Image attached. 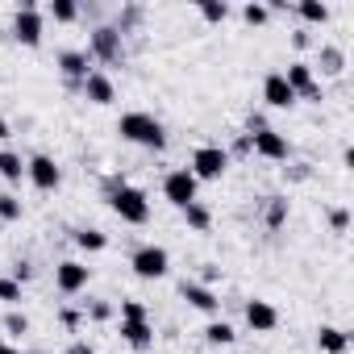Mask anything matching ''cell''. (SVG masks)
<instances>
[{"label": "cell", "instance_id": "7", "mask_svg": "<svg viewBox=\"0 0 354 354\" xmlns=\"http://www.w3.org/2000/svg\"><path fill=\"white\" fill-rule=\"evenodd\" d=\"M250 146H254V154H263V158H271V162H288V158H292V142H288L279 129H267V125H259V121H254Z\"/></svg>", "mask_w": 354, "mask_h": 354}, {"label": "cell", "instance_id": "30", "mask_svg": "<svg viewBox=\"0 0 354 354\" xmlns=\"http://www.w3.org/2000/svg\"><path fill=\"white\" fill-rule=\"evenodd\" d=\"M121 321H146V304L142 300H121Z\"/></svg>", "mask_w": 354, "mask_h": 354}, {"label": "cell", "instance_id": "10", "mask_svg": "<svg viewBox=\"0 0 354 354\" xmlns=\"http://www.w3.org/2000/svg\"><path fill=\"white\" fill-rule=\"evenodd\" d=\"M26 175H30V184H34L38 192H55V188L63 184V171H59V162H55L50 154L26 158Z\"/></svg>", "mask_w": 354, "mask_h": 354}, {"label": "cell", "instance_id": "29", "mask_svg": "<svg viewBox=\"0 0 354 354\" xmlns=\"http://www.w3.org/2000/svg\"><path fill=\"white\" fill-rule=\"evenodd\" d=\"M0 300H5L9 308H17V304H21V283H17L13 275H5V279H0Z\"/></svg>", "mask_w": 354, "mask_h": 354}, {"label": "cell", "instance_id": "21", "mask_svg": "<svg viewBox=\"0 0 354 354\" xmlns=\"http://www.w3.org/2000/svg\"><path fill=\"white\" fill-rule=\"evenodd\" d=\"M296 17L308 21V26H325V21H329V5H317V0H300V5H296Z\"/></svg>", "mask_w": 354, "mask_h": 354}, {"label": "cell", "instance_id": "15", "mask_svg": "<svg viewBox=\"0 0 354 354\" xmlns=\"http://www.w3.org/2000/svg\"><path fill=\"white\" fill-rule=\"evenodd\" d=\"M59 71H63L71 84H84V80H88V71H92L88 50H63V55H59Z\"/></svg>", "mask_w": 354, "mask_h": 354}, {"label": "cell", "instance_id": "5", "mask_svg": "<svg viewBox=\"0 0 354 354\" xmlns=\"http://www.w3.org/2000/svg\"><path fill=\"white\" fill-rule=\"evenodd\" d=\"M129 267H133V275L138 279H162L167 271H171V254L162 250V246H138L133 250V259H129Z\"/></svg>", "mask_w": 354, "mask_h": 354}, {"label": "cell", "instance_id": "28", "mask_svg": "<svg viewBox=\"0 0 354 354\" xmlns=\"http://www.w3.org/2000/svg\"><path fill=\"white\" fill-rule=\"evenodd\" d=\"M5 333L26 337V333H30V317H26V313H17V308H9V317H5Z\"/></svg>", "mask_w": 354, "mask_h": 354}, {"label": "cell", "instance_id": "16", "mask_svg": "<svg viewBox=\"0 0 354 354\" xmlns=\"http://www.w3.org/2000/svg\"><path fill=\"white\" fill-rule=\"evenodd\" d=\"M84 96H88L92 104H113L117 88H113V80H109L104 71H88V80H84Z\"/></svg>", "mask_w": 354, "mask_h": 354}, {"label": "cell", "instance_id": "35", "mask_svg": "<svg viewBox=\"0 0 354 354\" xmlns=\"http://www.w3.org/2000/svg\"><path fill=\"white\" fill-rule=\"evenodd\" d=\"M63 325H67V329H80V313L67 308V313H63Z\"/></svg>", "mask_w": 354, "mask_h": 354}, {"label": "cell", "instance_id": "38", "mask_svg": "<svg viewBox=\"0 0 354 354\" xmlns=\"http://www.w3.org/2000/svg\"><path fill=\"white\" fill-rule=\"evenodd\" d=\"M5 138H9V121H5V117H0V142H5Z\"/></svg>", "mask_w": 354, "mask_h": 354}, {"label": "cell", "instance_id": "39", "mask_svg": "<svg viewBox=\"0 0 354 354\" xmlns=\"http://www.w3.org/2000/svg\"><path fill=\"white\" fill-rule=\"evenodd\" d=\"M0 354H21V350H17V346H9V342H5V350H0Z\"/></svg>", "mask_w": 354, "mask_h": 354}, {"label": "cell", "instance_id": "8", "mask_svg": "<svg viewBox=\"0 0 354 354\" xmlns=\"http://www.w3.org/2000/svg\"><path fill=\"white\" fill-rule=\"evenodd\" d=\"M283 75V84L296 92V100L304 96V100H321V84H317V71L304 63V59H296V63H288V71H279Z\"/></svg>", "mask_w": 354, "mask_h": 354}, {"label": "cell", "instance_id": "9", "mask_svg": "<svg viewBox=\"0 0 354 354\" xmlns=\"http://www.w3.org/2000/svg\"><path fill=\"white\" fill-rule=\"evenodd\" d=\"M88 279H92V267L80 263V259H63V263L55 267V288H59L63 296H80V292L88 288Z\"/></svg>", "mask_w": 354, "mask_h": 354}, {"label": "cell", "instance_id": "40", "mask_svg": "<svg viewBox=\"0 0 354 354\" xmlns=\"http://www.w3.org/2000/svg\"><path fill=\"white\" fill-rule=\"evenodd\" d=\"M0 350H5V333H0Z\"/></svg>", "mask_w": 354, "mask_h": 354}, {"label": "cell", "instance_id": "27", "mask_svg": "<svg viewBox=\"0 0 354 354\" xmlns=\"http://www.w3.org/2000/svg\"><path fill=\"white\" fill-rule=\"evenodd\" d=\"M21 201L13 196V192H0V221H21Z\"/></svg>", "mask_w": 354, "mask_h": 354}, {"label": "cell", "instance_id": "25", "mask_svg": "<svg viewBox=\"0 0 354 354\" xmlns=\"http://www.w3.org/2000/svg\"><path fill=\"white\" fill-rule=\"evenodd\" d=\"M342 67H346V55L337 46H321V71L325 75H342Z\"/></svg>", "mask_w": 354, "mask_h": 354}, {"label": "cell", "instance_id": "36", "mask_svg": "<svg viewBox=\"0 0 354 354\" xmlns=\"http://www.w3.org/2000/svg\"><path fill=\"white\" fill-rule=\"evenodd\" d=\"M67 354H92V346H88V342H71Z\"/></svg>", "mask_w": 354, "mask_h": 354}, {"label": "cell", "instance_id": "13", "mask_svg": "<svg viewBox=\"0 0 354 354\" xmlns=\"http://www.w3.org/2000/svg\"><path fill=\"white\" fill-rule=\"evenodd\" d=\"M246 325H250L254 333H271V329L279 325L275 304H267V300H246Z\"/></svg>", "mask_w": 354, "mask_h": 354}, {"label": "cell", "instance_id": "34", "mask_svg": "<svg viewBox=\"0 0 354 354\" xmlns=\"http://www.w3.org/2000/svg\"><path fill=\"white\" fill-rule=\"evenodd\" d=\"M30 275H34V271H30V263H17V267H13V279H17V283H26Z\"/></svg>", "mask_w": 354, "mask_h": 354}, {"label": "cell", "instance_id": "32", "mask_svg": "<svg viewBox=\"0 0 354 354\" xmlns=\"http://www.w3.org/2000/svg\"><path fill=\"white\" fill-rule=\"evenodd\" d=\"M242 17H246L250 26H263V21L271 17V9H267V5H246V9H242Z\"/></svg>", "mask_w": 354, "mask_h": 354}, {"label": "cell", "instance_id": "14", "mask_svg": "<svg viewBox=\"0 0 354 354\" xmlns=\"http://www.w3.org/2000/svg\"><path fill=\"white\" fill-rule=\"evenodd\" d=\"M263 100H267L271 109H292V104H296V92L283 84V75H279V71H271V75L263 80Z\"/></svg>", "mask_w": 354, "mask_h": 354}, {"label": "cell", "instance_id": "19", "mask_svg": "<svg viewBox=\"0 0 354 354\" xmlns=\"http://www.w3.org/2000/svg\"><path fill=\"white\" fill-rule=\"evenodd\" d=\"M0 175H5L9 184H21L26 180V158L17 150H0Z\"/></svg>", "mask_w": 354, "mask_h": 354}, {"label": "cell", "instance_id": "6", "mask_svg": "<svg viewBox=\"0 0 354 354\" xmlns=\"http://www.w3.org/2000/svg\"><path fill=\"white\" fill-rule=\"evenodd\" d=\"M42 34H46V17L38 13L34 0H26V5L17 9V17H13V38H17L21 46H38Z\"/></svg>", "mask_w": 354, "mask_h": 354}, {"label": "cell", "instance_id": "12", "mask_svg": "<svg viewBox=\"0 0 354 354\" xmlns=\"http://www.w3.org/2000/svg\"><path fill=\"white\" fill-rule=\"evenodd\" d=\"M180 296L192 304V308H201V313H221V300H217V292L209 288V283H196V279H184L180 283Z\"/></svg>", "mask_w": 354, "mask_h": 354}, {"label": "cell", "instance_id": "20", "mask_svg": "<svg viewBox=\"0 0 354 354\" xmlns=\"http://www.w3.org/2000/svg\"><path fill=\"white\" fill-rule=\"evenodd\" d=\"M180 213H184V221H188L196 234H205V230L213 225V213H209V205H201V201H192V205H188V209H180Z\"/></svg>", "mask_w": 354, "mask_h": 354}, {"label": "cell", "instance_id": "4", "mask_svg": "<svg viewBox=\"0 0 354 354\" xmlns=\"http://www.w3.org/2000/svg\"><path fill=\"white\" fill-rule=\"evenodd\" d=\"M162 196H167L175 209H188V205L201 196L196 175H192L188 167H175V171H167V175H162Z\"/></svg>", "mask_w": 354, "mask_h": 354}, {"label": "cell", "instance_id": "1", "mask_svg": "<svg viewBox=\"0 0 354 354\" xmlns=\"http://www.w3.org/2000/svg\"><path fill=\"white\" fill-rule=\"evenodd\" d=\"M117 133H121L125 142H133V146H146V150H162V146H167V129H162V121H158L154 113H142V109L121 113Z\"/></svg>", "mask_w": 354, "mask_h": 354}, {"label": "cell", "instance_id": "2", "mask_svg": "<svg viewBox=\"0 0 354 354\" xmlns=\"http://www.w3.org/2000/svg\"><path fill=\"white\" fill-rule=\"evenodd\" d=\"M109 205H113V213H117L125 225H146V221H150V201H146V192L133 188V184H125V180L109 192Z\"/></svg>", "mask_w": 354, "mask_h": 354}, {"label": "cell", "instance_id": "22", "mask_svg": "<svg viewBox=\"0 0 354 354\" xmlns=\"http://www.w3.org/2000/svg\"><path fill=\"white\" fill-rule=\"evenodd\" d=\"M234 337H238V333H234L230 321H209V325H205V342H209V346H230Z\"/></svg>", "mask_w": 354, "mask_h": 354}, {"label": "cell", "instance_id": "31", "mask_svg": "<svg viewBox=\"0 0 354 354\" xmlns=\"http://www.w3.org/2000/svg\"><path fill=\"white\" fill-rule=\"evenodd\" d=\"M288 217V201L283 196H271V209H267V225H279Z\"/></svg>", "mask_w": 354, "mask_h": 354}, {"label": "cell", "instance_id": "24", "mask_svg": "<svg viewBox=\"0 0 354 354\" xmlns=\"http://www.w3.org/2000/svg\"><path fill=\"white\" fill-rule=\"evenodd\" d=\"M75 246H80V250H88V254H96V250H104V246H109V238H104L100 230H75Z\"/></svg>", "mask_w": 354, "mask_h": 354}, {"label": "cell", "instance_id": "37", "mask_svg": "<svg viewBox=\"0 0 354 354\" xmlns=\"http://www.w3.org/2000/svg\"><path fill=\"white\" fill-rule=\"evenodd\" d=\"M109 313H113V308H109V304H92V317H96V321H104V317H109Z\"/></svg>", "mask_w": 354, "mask_h": 354}, {"label": "cell", "instance_id": "33", "mask_svg": "<svg viewBox=\"0 0 354 354\" xmlns=\"http://www.w3.org/2000/svg\"><path fill=\"white\" fill-rule=\"evenodd\" d=\"M329 225H333L337 234H346V225H350V213H346V209H333V213H329Z\"/></svg>", "mask_w": 354, "mask_h": 354}, {"label": "cell", "instance_id": "23", "mask_svg": "<svg viewBox=\"0 0 354 354\" xmlns=\"http://www.w3.org/2000/svg\"><path fill=\"white\" fill-rule=\"evenodd\" d=\"M196 9H201V17H205L209 26H221V21L230 17V5H225V0H201Z\"/></svg>", "mask_w": 354, "mask_h": 354}, {"label": "cell", "instance_id": "18", "mask_svg": "<svg viewBox=\"0 0 354 354\" xmlns=\"http://www.w3.org/2000/svg\"><path fill=\"white\" fill-rule=\"evenodd\" d=\"M346 346H350L346 329H337V325H321L317 329V350L321 354H346Z\"/></svg>", "mask_w": 354, "mask_h": 354}, {"label": "cell", "instance_id": "3", "mask_svg": "<svg viewBox=\"0 0 354 354\" xmlns=\"http://www.w3.org/2000/svg\"><path fill=\"white\" fill-rule=\"evenodd\" d=\"M188 171L196 175V184H213V180H221V175L230 171V150H221V146H196Z\"/></svg>", "mask_w": 354, "mask_h": 354}, {"label": "cell", "instance_id": "26", "mask_svg": "<svg viewBox=\"0 0 354 354\" xmlns=\"http://www.w3.org/2000/svg\"><path fill=\"white\" fill-rule=\"evenodd\" d=\"M46 13H50V17H55L59 26H71V21L80 17V9L71 5V0H50V9H46Z\"/></svg>", "mask_w": 354, "mask_h": 354}, {"label": "cell", "instance_id": "17", "mask_svg": "<svg viewBox=\"0 0 354 354\" xmlns=\"http://www.w3.org/2000/svg\"><path fill=\"white\" fill-rule=\"evenodd\" d=\"M121 337H125L133 350H150V346H154V325H150V321H121Z\"/></svg>", "mask_w": 354, "mask_h": 354}, {"label": "cell", "instance_id": "11", "mask_svg": "<svg viewBox=\"0 0 354 354\" xmlns=\"http://www.w3.org/2000/svg\"><path fill=\"white\" fill-rule=\"evenodd\" d=\"M88 59H96V63H117V59H121V30H113V26L92 30Z\"/></svg>", "mask_w": 354, "mask_h": 354}]
</instances>
